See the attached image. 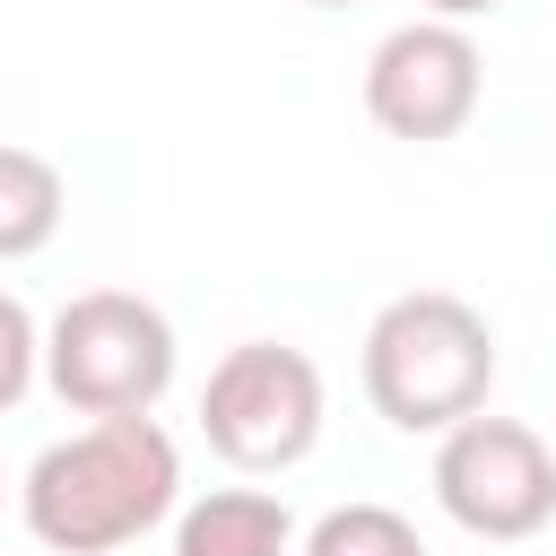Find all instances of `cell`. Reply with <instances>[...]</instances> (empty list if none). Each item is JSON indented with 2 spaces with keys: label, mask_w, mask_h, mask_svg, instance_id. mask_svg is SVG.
<instances>
[{
  "label": "cell",
  "mask_w": 556,
  "mask_h": 556,
  "mask_svg": "<svg viewBox=\"0 0 556 556\" xmlns=\"http://www.w3.org/2000/svg\"><path fill=\"white\" fill-rule=\"evenodd\" d=\"M182 504V452L156 417H87L17 478V513L52 556H122Z\"/></svg>",
  "instance_id": "6da1fadb"
},
{
  "label": "cell",
  "mask_w": 556,
  "mask_h": 556,
  "mask_svg": "<svg viewBox=\"0 0 556 556\" xmlns=\"http://www.w3.org/2000/svg\"><path fill=\"white\" fill-rule=\"evenodd\" d=\"M495 391V330L452 287H408L365 321V400L400 434H443Z\"/></svg>",
  "instance_id": "7a4b0ae2"
},
{
  "label": "cell",
  "mask_w": 556,
  "mask_h": 556,
  "mask_svg": "<svg viewBox=\"0 0 556 556\" xmlns=\"http://www.w3.org/2000/svg\"><path fill=\"white\" fill-rule=\"evenodd\" d=\"M174 321L130 287H87L43 321V382L78 417H148L174 391Z\"/></svg>",
  "instance_id": "3957f363"
},
{
  "label": "cell",
  "mask_w": 556,
  "mask_h": 556,
  "mask_svg": "<svg viewBox=\"0 0 556 556\" xmlns=\"http://www.w3.org/2000/svg\"><path fill=\"white\" fill-rule=\"evenodd\" d=\"M321 408H330L321 365H313L304 348H287V339H243V348H226V356L208 365V382H200V434H208V452H217L226 469H243V478L295 469V460L321 443Z\"/></svg>",
  "instance_id": "277c9868"
},
{
  "label": "cell",
  "mask_w": 556,
  "mask_h": 556,
  "mask_svg": "<svg viewBox=\"0 0 556 556\" xmlns=\"http://www.w3.org/2000/svg\"><path fill=\"white\" fill-rule=\"evenodd\" d=\"M434 504L469 539H495V547L539 539L556 521V443L521 417L469 408L460 426L434 434Z\"/></svg>",
  "instance_id": "5b68a950"
},
{
  "label": "cell",
  "mask_w": 556,
  "mask_h": 556,
  "mask_svg": "<svg viewBox=\"0 0 556 556\" xmlns=\"http://www.w3.org/2000/svg\"><path fill=\"white\" fill-rule=\"evenodd\" d=\"M478 96H486V52L452 17H408L365 52V113H374L382 139L443 148V139L469 130Z\"/></svg>",
  "instance_id": "8992f818"
},
{
  "label": "cell",
  "mask_w": 556,
  "mask_h": 556,
  "mask_svg": "<svg viewBox=\"0 0 556 556\" xmlns=\"http://www.w3.org/2000/svg\"><path fill=\"white\" fill-rule=\"evenodd\" d=\"M174 556H295V513L269 486H208L174 504Z\"/></svg>",
  "instance_id": "52a82bcc"
},
{
  "label": "cell",
  "mask_w": 556,
  "mask_h": 556,
  "mask_svg": "<svg viewBox=\"0 0 556 556\" xmlns=\"http://www.w3.org/2000/svg\"><path fill=\"white\" fill-rule=\"evenodd\" d=\"M61 208H70V182L43 148H17L0 139V261H35L52 235H61Z\"/></svg>",
  "instance_id": "ba28073f"
},
{
  "label": "cell",
  "mask_w": 556,
  "mask_h": 556,
  "mask_svg": "<svg viewBox=\"0 0 556 556\" xmlns=\"http://www.w3.org/2000/svg\"><path fill=\"white\" fill-rule=\"evenodd\" d=\"M295 556H426V539H417V521L391 513V504H330V513L295 539Z\"/></svg>",
  "instance_id": "9c48e42d"
},
{
  "label": "cell",
  "mask_w": 556,
  "mask_h": 556,
  "mask_svg": "<svg viewBox=\"0 0 556 556\" xmlns=\"http://www.w3.org/2000/svg\"><path fill=\"white\" fill-rule=\"evenodd\" d=\"M43 374V321L26 313V295L0 287V408H17Z\"/></svg>",
  "instance_id": "30bf717a"
},
{
  "label": "cell",
  "mask_w": 556,
  "mask_h": 556,
  "mask_svg": "<svg viewBox=\"0 0 556 556\" xmlns=\"http://www.w3.org/2000/svg\"><path fill=\"white\" fill-rule=\"evenodd\" d=\"M426 17H452V26H469V17H495L504 0H417Z\"/></svg>",
  "instance_id": "8fae6325"
},
{
  "label": "cell",
  "mask_w": 556,
  "mask_h": 556,
  "mask_svg": "<svg viewBox=\"0 0 556 556\" xmlns=\"http://www.w3.org/2000/svg\"><path fill=\"white\" fill-rule=\"evenodd\" d=\"M304 9H348V0H304Z\"/></svg>",
  "instance_id": "7c38bea8"
},
{
  "label": "cell",
  "mask_w": 556,
  "mask_h": 556,
  "mask_svg": "<svg viewBox=\"0 0 556 556\" xmlns=\"http://www.w3.org/2000/svg\"><path fill=\"white\" fill-rule=\"evenodd\" d=\"M0 504H9V478H0Z\"/></svg>",
  "instance_id": "4fadbf2b"
}]
</instances>
